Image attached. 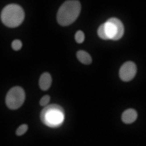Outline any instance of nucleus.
<instances>
[{
  "label": "nucleus",
  "mask_w": 146,
  "mask_h": 146,
  "mask_svg": "<svg viewBox=\"0 0 146 146\" xmlns=\"http://www.w3.org/2000/svg\"><path fill=\"white\" fill-rule=\"evenodd\" d=\"M50 99V97L49 95H46L43 96L40 100V102H39L40 105L42 106H44L47 105Z\"/></svg>",
  "instance_id": "nucleus-14"
},
{
  "label": "nucleus",
  "mask_w": 146,
  "mask_h": 146,
  "mask_svg": "<svg viewBox=\"0 0 146 146\" xmlns=\"http://www.w3.org/2000/svg\"><path fill=\"white\" fill-rule=\"evenodd\" d=\"M98 34L100 38H101L103 39H109L105 30V27H104V23L102 24L98 28Z\"/></svg>",
  "instance_id": "nucleus-10"
},
{
  "label": "nucleus",
  "mask_w": 146,
  "mask_h": 146,
  "mask_svg": "<svg viewBox=\"0 0 146 146\" xmlns=\"http://www.w3.org/2000/svg\"><path fill=\"white\" fill-rule=\"evenodd\" d=\"M64 119V110L58 104L48 105L42 110L40 113L42 122L51 128H57L60 126Z\"/></svg>",
  "instance_id": "nucleus-2"
},
{
  "label": "nucleus",
  "mask_w": 146,
  "mask_h": 146,
  "mask_svg": "<svg viewBox=\"0 0 146 146\" xmlns=\"http://www.w3.org/2000/svg\"><path fill=\"white\" fill-rule=\"evenodd\" d=\"M75 39L77 43H81L84 40V34L82 31H78L75 35Z\"/></svg>",
  "instance_id": "nucleus-11"
},
{
  "label": "nucleus",
  "mask_w": 146,
  "mask_h": 146,
  "mask_svg": "<svg viewBox=\"0 0 146 146\" xmlns=\"http://www.w3.org/2000/svg\"><path fill=\"white\" fill-rule=\"evenodd\" d=\"M25 18L23 9L17 4L6 5L1 14L3 23L9 27H15L22 23Z\"/></svg>",
  "instance_id": "nucleus-3"
},
{
  "label": "nucleus",
  "mask_w": 146,
  "mask_h": 146,
  "mask_svg": "<svg viewBox=\"0 0 146 146\" xmlns=\"http://www.w3.org/2000/svg\"><path fill=\"white\" fill-rule=\"evenodd\" d=\"M78 59L83 64H90L92 62V58L90 55L85 51L79 50L76 52Z\"/></svg>",
  "instance_id": "nucleus-9"
},
{
  "label": "nucleus",
  "mask_w": 146,
  "mask_h": 146,
  "mask_svg": "<svg viewBox=\"0 0 146 146\" xmlns=\"http://www.w3.org/2000/svg\"><path fill=\"white\" fill-rule=\"evenodd\" d=\"M52 79L50 74L48 72L43 73L40 76L39 80V85L40 88L43 91L47 90L51 86Z\"/></svg>",
  "instance_id": "nucleus-8"
},
{
  "label": "nucleus",
  "mask_w": 146,
  "mask_h": 146,
  "mask_svg": "<svg viewBox=\"0 0 146 146\" xmlns=\"http://www.w3.org/2000/svg\"><path fill=\"white\" fill-rule=\"evenodd\" d=\"M106 34L109 39L114 40L120 39L124 34V26L116 18H111L104 23Z\"/></svg>",
  "instance_id": "nucleus-5"
},
{
  "label": "nucleus",
  "mask_w": 146,
  "mask_h": 146,
  "mask_svg": "<svg viewBox=\"0 0 146 146\" xmlns=\"http://www.w3.org/2000/svg\"><path fill=\"white\" fill-rule=\"evenodd\" d=\"M25 99V93L22 88L15 86L11 88L6 96V104L11 110H16L19 108Z\"/></svg>",
  "instance_id": "nucleus-4"
},
{
  "label": "nucleus",
  "mask_w": 146,
  "mask_h": 146,
  "mask_svg": "<svg viewBox=\"0 0 146 146\" xmlns=\"http://www.w3.org/2000/svg\"><path fill=\"white\" fill-rule=\"evenodd\" d=\"M81 5L79 1H66L59 7L56 19L61 26H66L73 23L79 16Z\"/></svg>",
  "instance_id": "nucleus-1"
},
{
  "label": "nucleus",
  "mask_w": 146,
  "mask_h": 146,
  "mask_svg": "<svg viewBox=\"0 0 146 146\" xmlns=\"http://www.w3.org/2000/svg\"><path fill=\"white\" fill-rule=\"evenodd\" d=\"M27 129H28V126L26 124H22L17 128L15 132L16 135L17 136H21L24 133H25Z\"/></svg>",
  "instance_id": "nucleus-12"
},
{
  "label": "nucleus",
  "mask_w": 146,
  "mask_h": 146,
  "mask_svg": "<svg viewBox=\"0 0 146 146\" xmlns=\"http://www.w3.org/2000/svg\"><path fill=\"white\" fill-rule=\"evenodd\" d=\"M137 117V112L132 108L126 110L121 115V120L125 124H131L134 122Z\"/></svg>",
  "instance_id": "nucleus-7"
},
{
  "label": "nucleus",
  "mask_w": 146,
  "mask_h": 146,
  "mask_svg": "<svg viewBox=\"0 0 146 146\" xmlns=\"http://www.w3.org/2000/svg\"><path fill=\"white\" fill-rule=\"evenodd\" d=\"M136 71V66L133 62L131 61L126 62L121 66L120 68V78L123 81H130L135 77Z\"/></svg>",
  "instance_id": "nucleus-6"
},
{
  "label": "nucleus",
  "mask_w": 146,
  "mask_h": 146,
  "mask_svg": "<svg viewBox=\"0 0 146 146\" xmlns=\"http://www.w3.org/2000/svg\"><path fill=\"white\" fill-rule=\"evenodd\" d=\"M22 46V44L21 41L18 39L14 40L11 43V47H12L13 49L15 51L19 50L21 48Z\"/></svg>",
  "instance_id": "nucleus-13"
}]
</instances>
